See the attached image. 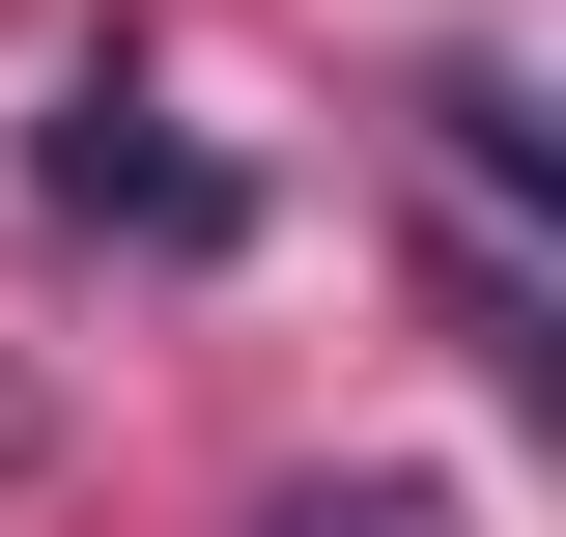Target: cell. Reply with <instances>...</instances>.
Instances as JSON below:
<instances>
[{
  "instance_id": "obj_1",
  "label": "cell",
  "mask_w": 566,
  "mask_h": 537,
  "mask_svg": "<svg viewBox=\"0 0 566 537\" xmlns=\"http://www.w3.org/2000/svg\"><path fill=\"white\" fill-rule=\"evenodd\" d=\"M29 199H57V227H114V255H170V283H199V255H255V170L142 114V57H85L57 114H29Z\"/></svg>"
},
{
  "instance_id": "obj_2",
  "label": "cell",
  "mask_w": 566,
  "mask_h": 537,
  "mask_svg": "<svg viewBox=\"0 0 566 537\" xmlns=\"http://www.w3.org/2000/svg\"><path fill=\"white\" fill-rule=\"evenodd\" d=\"M255 537H482V509H453V481H283Z\"/></svg>"
}]
</instances>
